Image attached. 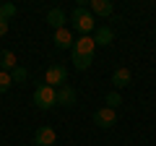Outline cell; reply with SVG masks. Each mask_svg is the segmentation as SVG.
Listing matches in <instances>:
<instances>
[{
	"mask_svg": "<svg viewBox=\"0 0 156 146\" xmlns=\"http://www.w3.org/2000/svg\"><path fill=\"white\" fill-rule=\"evenodd\" d=\"M73 26L81 31V37H89V31H94V13L86 11L83 5H76V11H73Z\"/></svg>",
	"mask_w": 156,
	"mask_h": 146,
	"instance_id": "1",
	"label": "cell"
},
{
	"mask_svg": "<svg viewBox=\"0 0 156 146\" xmlns=\"http://www.w3.org/2000/svg\"><path fill=\"white\" fill-rule=\"evenodd\" d=\"M34 104H37L39 110H52V107L57 104V89H52V86H47V84L37 86V91H34Z\"/></svg>",
	"mask_w": 156,
	"mask_h": 146,
	"instance_id": "2",
	"label": "cell"
},
{
	"mask_svg": "<svg viewBox=\"0 0 156 146\" xmlns=\"http://www.w3.org/2000/svg\"><path fill=\"white\" fill-rule=\"evenodd\" d=\"M65 78H68V71L62 65H50L47 68V73H44V84L47 86H65Z\"/></svg>",
	"mask_w": 156,
	"mask_h": 146,
	"instance_id": "3",
	"label": "cell"
},
{
	"mask_svg": "<svg viewBox=\"0 0 156 146\" xmlns=\"http://www.w3.org/2000/svg\"><path fill=\"white\" fill-rule=\"evenodd\" d=\"M94 123L99 125V128H112V125L117 123V110H112V107H99L94 112Z\"/></svg>",
	"mask_w": 156,
	"mask_h": 146,
	"instance_id": "4",
	"label": "cell"
},
{
	"mask_svg": "<svg viewBox=\"0 0 156 146\" xmlns=\"http://www.w3.org/2000/svg\"><path fill=\"white\" fill-rule=\"evenodd\" d=\"M70 50H73V55H94L96 42H94V37H78Z\"/></svg>",
	"mask_w": 156,
	"mask_h": 146,
	"instance_id": "5",
	"label": "cell"
},
{
	"mask_svg": "<svg viewBox=\"0 0 156 146\" xmlns=\"http://www.w3.org/2000/svg\"><path fill=\"white\" fill-rule=\"evenodd\" d=\"M55 141H57V133L50 125H42V128L34 133V146H52Z\"/></svg>",
	"mask_w": 156,
	"mask_h": 146,
	"instance_id": "6",
	"label": "cell"
},
{
	"mask_svg": "<svg viewBox=\"0 0 156 146\" xmlns=\"http://www.w3.org/2000/svg\"><path fill=\"white\" fill-rule=\"evenodd\" d=\"M76 99H78V94H76V89H73V86H60V89H57V104L60 107H73L76 104Z\"/></svg>",
	"mask_w": 156,
	"mask_h": 146,
	"instance_id": "7",
	"label": "cell"
},
{
	"mask_svg": "<svg viewBox=\"0 0 156 146\" xmlns=\"http://www.w3.org/2000/svg\"><path fill=\"white\" fill-rule=\"evenodd\" d=\"M73 42H76V39H73L70 29L62 26V29H57V31H55V45L60 47V50H68V47H73Z\"/></svg>",
	"mask_w": 156,
	"mask_h": 146,
	"instance_id": "8",
	"label": "cell"
},
{
	"mask_svg": "<svg viewBox=\"0 0 156 146\" xmlns=\"http://www.w3.org/2000/svg\"><path fill=\"white\" fill-rule=\"evenodd\" d=\"M128 84H130V71L128 68H117V71L112 73V86L120 91V89H125Z\"/></svg>",
	"mask_w": 156,
	"mask_h": 146,
	"instance_id": "9",
	"label": "cell"
},
{
	"mask_svg": "<svg viewBox=\"0 0 156 146\" xmlns=\"http://www.w3.org/2000/svg\"><path fill=\"white\" fill-rule=\"evenodd\" d=\"M91 13L94 16H112L115 5H112L109 0H91Z\"/></svg>",
	"mask_w": 156,
	"mask_h": 146,
	"instance_id": "10",
	"label": "cell"
},
{
	"mask_svg": "<svg viewBox=\"0 0 156 146\" xmlns=\"http://www.w3.org/2000/svg\"><path fill=\"white\" fill-rule=\"evenodd\" d=\"M112 39H115V29H109V26H99L94 31V42L96 45H112Z\"/></svg>",
	"mask_w": 156,
	"mask_h": 146,
	"instance_id": "11",
	"label": "cell"
},
{
	"mask_svg": "<svg viewBox=\"0 0 156 146\" xmlns=\"http://www.w3.org/2000/svg\"><path fill=\"white\" fill-rule=\"evenodd\" d=\"M47 24H50L55 31L62 29V26H65V13H62L60 8H50V13H47Z\"/></svg>",
	"mask_w": 156,
	"mask_h": 146,
	"instance_id": "12",
	"label": "cell"
},
{
	"mask_svg": "<svg viewBox=\"0 0 156 146\" xmlns=\"http://www.w3.org/2000/svg\"><path fill=\"white\" fill-rule=\"evenodd\" d=\"M16 65H18V60H16V52L13 50H3L0 52V71H13Z\"/></svg>",
	"mask_w": 156,
	"mask_h": 146,
	"instance_id": "13",
	"label": "cell"
},
{
	"mask_svg": "<svg viewBox=\"0 0 156 146\" xmlns=\"http://www.w3.org/2000/svg\"><path fill=\"white\" fill-rule=\"evenodd\" d=\"M91 63H94V55H73V65H76L78 71L91 68Z\"/></svg>",
	"mask_w": 156,
	"mask_h": 146,
	"instance_id": "14",
	"label": "cell"
},
{
	"mask_svg": "<svg viewBox=\"0 0 156 146\" xmlns=\"http://www.w3.org/2000/svg\"><path fill=\"white\" fill-rule=\"evenodd\" d=\"M11 78H13V84H23V81L29 78V71H26V68H21V65H16L11 71Z\"/></svg>",
	"mask_w": 156,
	"mask_h": 146,
	"instance_id": "15",
	"label": "cell"
},
{
	"mask_svg": "<svg viewBox=\"0 0 156 146\" xmlns=\"http://www.w3.org/2000/svg\"><path fill=\"white\" fill-rule=\"evenodd\" d=\"M11 84H13L11 73H8V71H0V94H5V91L11 89Z\"/></svg>",
	"mask_w": 156,
	"mask_h": 146,
	"instance_id": "16",
	"label": "cell"
},
{
	"mask_svg": "<svg viewBox=\"0 0 156 146\" xmlns=\"http://www.w3.org/2000/svg\"><path fill=\"white\" fill-rule=\"evenodd\" d=\"M0 16L5 18V21L13 18V16H16V5H13V3H0Z\"/></svg>",
	"mask_w": 156,
	"mask_h": 146,
	"instance_id": "17",
	"label": "cell"
},
{
	"mask_svg": "<svg viewBox=\"0 0 156 146\" xmlns=\"http://www.w3.org/2000/svg\"><path fill=\"white\" fill-rule=\"evenodd\" d=\"M117 104H122V99H120V91H109V94H107V107L117 110Z\"/></svg>",
	"mask_w": 156,
	"mask_h": 146,
	"instance_id": "18",
	"label": "cell"
},
{
	"mask_svg": "<svg viewBox=\"0 0 156 146\" xmlns=\"http://www.w3.org/2000/svg\"><path fill=\"white\" fill-rule=\"evenodd\" d=\"M5 34H8V21L0 16V37H5Z\"/></svg>",
	"mask_w": 156,
	"mask_h": 146,
	"instance_id": "19",
	"label": "cell"
}]
</instances>
